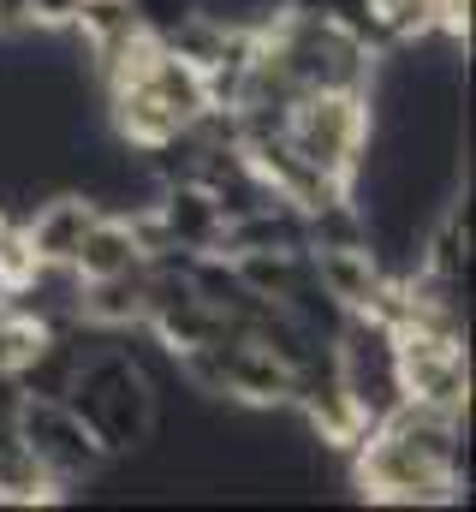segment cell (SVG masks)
Listing matches in <instances>:
<instances>
[{
    "mask_svg": "<svg viewBox=\"0 0 476 512\" xmlns=\"http://www.w3.org/2000/svg\"><path fill=\"white\" fill-rule=\"evenodd\" d=\"M66 405L84 417V429L102 441L108 459L137 453V447L155 435V417H161L149 370H143L131 352H119V346H102V352H90V358L78 364V376L66 387Z\"/></svg>",
    "mask_w": 476,
    "mask_h": 512,
    "instance_id": "1",
    "label": "cell"
},
{
    "mask_svg": "<svg viewBox=\"0 0 476 512\" xmlns=\"http://www.w3.org/2000/svg\"><path fill=\"white\" fill-rule=\"evenodd\" d=\"M369 126H375V114H369V96L363 90H304L292 108H286V143L310 161V167H322V173H334L340 185H352L363 179V155H369Z\"/></svg>",
    "mask_w": 476,
    "mask_h": 512,
    "instance_id": "2",
    "label": "cell"
},
{
    "mask_svg": "<svg viewBox=\"0 0 476 512\" xmlns=\"http://www.w3.org/2000/svg\"><path fill=\"white\" fill-rule=\"evenodd\" d=\"M352 453H357V489L369 501H387V507H453V501H465L447 459H435L429 447H417V441H405L381 423L363 429V441Z\"/></svg>",
    "mask_w": 476,
    "mask_h": 512,
    "instance_id": "3",
    "label": "cell"
},
{
    "mask_svg": "<svg viewBox=\"0 0 476 512\" xmlns=\"http://www.w3.org/2000/svg\"><path fill=\"white\" fill-rule=\"evenodd\" d=\"M328 358H334V376L346 387V399L357 405L363 423H381L399 399H405V382H399V352H393V328L352 310L334 340H328Z\"/></svg>",
    "mask_w": 476,
    "mask_h": 512,
    "instance_id": "4",
    "label": "cell"
},
{
    "mask_svg": "<svg viewBox=\"0 0 476 512\" xmlns=\"http://www.w3.org/2000/svg\"><path fill=\"white\" fill-rule=\"evenodd\" d=\"M12 423H18L24 447L36 453V465H42L60 489H78V483H96V477H102L108 453H102V441L84 429V417H78L66 399H36V393H24V405H18Z\"/></svg>",
    "mask_w": 476,
    "mask_h": 512,
    "instance_id": "5",
    "label": "cell"
},
{
    "mask_svg": "<svg viewBox=\"0 0 476 512\" xmlns=\"http://www.w3.org/2000/svg\"><path fill=\"white\" fill-rule=\"evenodd\" d=\"M155 221H161V233H167V245L185 256H203L221 245V209H215V197H209V185H197V179H167V185H155Z\"/></svg>",
    "mask_w": 476,
    "mask_h": 512,
    "instance_id": "6",
    "label": "cell"
},
{
    "mask_svg": "<svg viewBox=\"0 0 476 512\" xmlns=\"http://www.w3.org/2000/svg\"><path fill=\"white\" fill-rule=\"evenodd\" d=\"M221 399L274 411L292 399V370L256 340H221Z\"/></svg>",
    "mask_w": 476,
    "mask_h": 512,
    "instance_id": "7",
    "label": "cell"
},
{
    "mask_svg": "<svg viewBox=\"0 0 476 512\" xmlns=\"http://www.w3.org/2000/svg\"><path fill=\"white\" fill-rule=\"evenodd\" d=\"M96 215H102V209H96L90 191H60V197H48V203H42L30 221H18V227H24V239H30L36 262H60V268H66Z\"/></svg>",
    "mask_w": 476,
    "mask_h": 512,
    "instance_id": "8",
    "label": "cell"
},
{
    "mask_svg": "<svg viewBox=\"0 0 476 512\" xmlns=\"http://www.w3.org/2000/svg\"><path fill=\"white\" fill-rule=\"evenodd\" d=\"M316 262V280H322V292L352 316V310H375V298H381V286H387V268H381V256L369 251V245H334V251H310Z\"/></svg>",
    "mask_w": 476,
    "mask_h": 512,
    "instance_id": "9",
    "label": "cell"
},
{
    "mask_svg": "<svg viewBox=\"0 0 476 512\" xmlns=\"http://www.w3.org/2000/svg\"><path fill=\"white\" fill-rule=\"evenodd\" d=\"M78 316L90 328H143L149 316V268H125V274H102V280H78Z\"/></svg>",
    "mask_w": 476,
    "mask_h": 512,
    "instance_id": "10",
    "label": "cell"
},
{
    "mask_svg": "<svg viewBox=\"0 0 476 512\" xmlns=\"http://www.w3.org/2000/svg\"><path fill=\"white\" fill-rule=\"evenodd\" d=\"M78 280H102V274H125V268H149L143 262V251H137V239H131V221L125 215H96L90 221V233L78 239V251H72V262H66Z\"/></svg>",
    "mask_w": 476,
    "mask_h": 512,
    "instance_id": "11",
    "label": "cell"
},
{
    "mask_svg": "<svg viewBox=\"0 0 476 512\" xmlns=\"http://www.w3.org/2000/svg\"><path fill=\"white\" fill-rule=\"evenodd\" d=\"M72 36L84 42V60H96V54H114L125 42L149 36V30L137 24V6H131V0H78Z\"/></svg>",
    "mask_w": 476,
    "mask_h": 512,
    "instance_id": "12",
    "label": "cell"
},
{
    "mask_svg": "<svg viewBox=\"0 0 476 512\" xmlns=\"http://www.w3.org/2000/svg\"><path fill=\"white\" fill-rule=\"evenodd\" d=\"M131 6H137V24H143L155 42H167V36L197 12V0H131Z\"/></svg>",
    "mask_w": 476,
    "mask_h": 512,
    "instance_id": "13",
    "label": "cell"
},
{
    "mask_svg": "<svg viewBox=\"0 0 476 512\" xmlns=\"http://www.w3.org/2000/svg\"><path fill=\"white\" fill-rule=\"evenodd\" d=\"M78 0H24V30H72Z\"/></svg>",
    "mask_w": 476,
    "mask_h": 512,
    "instance_id": "14",
    "label": "cell"
}]
</instances>
